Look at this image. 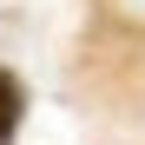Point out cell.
Instances as JSON below:
<instances>
[{
    "label": "cell",
    "instance_id": "cell-1",
    "mask_svg": "<svg viewBox=\"0 0 145 145\" xmlns=\"http://www.w3.org/2000/svg\"><path fill=\"white\" fill-rule=\"evenodd\" d=\"M20 119H27V79L13 66H0V145L20 138Z\"/></svg>",
    "mask_w": 145,
    "mask_h": 145
}]
</instances>
